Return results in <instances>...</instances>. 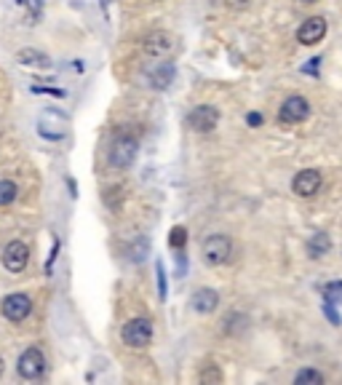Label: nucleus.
<instances>
[{"instance_id":"obj_1","label":"nucleus","mask_w":342,"mask_h":385,"mask_svg":"<svg viewBox=\"0 0 342 385\" xmlns=\"http://www.w3.org/2000/svg\"><path fill=\"white\" fill-rule=\"evenodd\" d=\"M201 254H203V263L211 265V268H217V265H225L230 260L233 254V241L225 236V233H214L209 236L203 246H201Z\"/></svg>"},{"instance_id":"obj_2","label":"nucleus","mask_w":342,"mask_h":385,"mask_svg":"<svg viewBox=\"0 0 342 385\" xmlns=\"http://www.w3.org/2000/svg\"><path fill=\"white\" fill-rule=\"evenodd\" d=\"M137 153H139V142L129 134H121L110 144V164L115 169H129L137 161Z\"/></svg>"},{"instance_id":"obj_3","label":"nucleus","mask_w":342,"mask_h":385,"mask_svg":"<svg viewBox=\"0 0 342 385\" xmlns=\"http://www.w3.org/2000/svg\"><path fill=\"white\" fill-rule=\"evenodd\" d=\"M121 337L126 345L132 348H147L153 342V321L150 319H132L129 324H123Z\"/></svg>"},{"instance_id":"obj_4","label":"nucleus","mask_w":342,"mask_h":385,"mask_svg":"<svg viewBox=\"0 0 342 385\" xmlns=\"http://www.w3.org/2000/svg\"><path fill=\"white\" fill-rule=\"evenodd\" d=\"M38 134L43 139H62L67 134V118L59 110H43L38 118Z\"/></svg>"},{"instance_id":"obj_5","label":"nucleus","mask_w":342,"mask_h":385,"mask_svg":"<svg viewBox=\"0 0 342 385\" xmlns=\"http://www.w3.org/2000/svg\"><path fill=\"white\" fill-rule=\"evenodd\" d=\"M188 123L193 132L209 134V132H214L217 123H220V110H217L214 105H198V107L188 115Z\"/></svg>"},{"instance_id":"obj_6","label":"nucleus","mask_w":342,"mask_h":385,"mask_svg":"<svg viewBox=\"0 0 342 385\" xmlns=\"http://www.w3.org/2000/svg\"><path fill=\"white\" fill-rule=\"evenodd\" d=\"M0 313L9 321H14V324H19V321H24L33 313V300L27 297V295H22V292L9 295V297L3 300V305H0Z\"/></svg>"},{"instance_id":"obj_7","label":"nucleus","mask_w":342,"mask_h":385,"mask_svg":"<svg viewBox=\"0 0 342 385\" xmlns=\"http://www.w3.org/2000/svg\"><path fill=\"white\" fill-rule=\"evenodd\" d=\"M321 185H324V176H321L319 169H302V172H297L294 179H292V190L297 193L299 199L316 196L321 190Z\"/></svg>"},{"instance_id":"obj_8","label":"nucleus","mask_w":342,"mask_h":385,"mask_svg":"<svg viewBox=\"0 0 342 385\" xmlns=\"http://www.w3.org/2000/svg\"><path fill=\"white\" fill-rule=\"evenodd\" d=\"M310 118V102L305 97H289L284 105H281V110H278V121L281 123H302Z\"/></svg>"},{"instance_id":"obj_9","label":"nucleus","mask_w":342,"mask_h":385,"mask_svg":"<svg viewBox=\"0 0 342 385\" xmlns=\"http://www.w3.org/2000/svg\"><path fill=\"white\" fill-rule=\"evenodd\" d=\"M16 372L22 374L24 380H38V377L46 372V356L38 351V348H27V351L19 356Z\"/></svg>"},{"instance_id":"obj_10","label":"nucleus","mask_w":342,"mask_h":385,"mask_svg":"<svg viewBox=\"0 0 342 385\" xmlns=\"http://www.w3.org/2000/svg\"><path fill=\"white\" fill-rule=\"evenodd\" d=\"M27 263H30V246L24 241H11L3 249V265H6V270L22 273L24 268H27Z\"/></svg>"},{"instance_id":"obj_11","label":"nucleus","mask_w":342,"mask_h":385,"mask_svg":"<svg viewBox=\"0 0 342 385\" xmlns=\"http://www.w3.org/2000/svg\"><path fill=\"white\" fill-rule=\"evenodd\" d=\"M324 35H326V19L324 16H310V19L299 24L297 41L302 46H316L324 41Z\"/></svg>"},{"instance_id":"obj_12","label":"nucleus","mask_w":342,"mask_h":385,"mask_svg":"<svg viewBox=\"0 0 342 385\" xmlns=\"http://www.w3.org/2000/svg\"><path fill=\"white\" fill-rule=\"evenodd\" d=\"M142 48H144V54H150V56H166L174 48V38L169 33H164V30H155V33H150L144 38Z\"/></svg>"},{"instance_id":"obj_13","label":"nucleus","mask_w":342,"mask_h":385,"mask_svg":"<svg viewBox=\"0 0 342 385\" xmlns=\"http://www.w3.org/2000/svg\"><path fill=\"white\" fill-rule=\"evenodd\" d=\"M193 310H198V313H214L217 305H220V295L209 289V286H203V289H196L193 292Z\"/></svg>"},{"instance_id":"obj_14","label":"nucleus","mask_w":342,"mask_h":385,"mask_svg":"<svg viewBox=\"0 0 342 385\" xmlns=\"http://www.w3.org/2000/svg\"><path fill=\"white\" fill-rule=\"evenodd\" d=\"M171 80H174V65L153 67V70L147 73V83H150V88H155V91H164V88H169V86H171Z\"/></svg>"},{"instance_id":"obj_15","label":"nucleus","mask_w":342,"mask_h":385,"mask_svg":"<svg viewBox=\"0 0 342 385\" xmlns=\"http://www.w3.org/2000/svg\"><path fill=\"white\" fill-rule=\"evenodd\" d=\"M16 62L24 67H33V70H48L51 67V59L43 51H35V48H22L16 54Z\"/></svg>"},{"instance_id":"obj_16","label":"nucleus","mask_w":342,"mask_h":385,"mask_svg":"<svg viewBox=\"0 0 342 385\" xmlns=\"http://www.w3.org/2000/svg\"><path fill=\"white\" fill-rule=\"evenodd\" d=\"M331 252V238L326 233H316V236H310L308 241V254L310 260H321V257H326Z\"/></svg>"},{"instance_id":"obj_17","label":"nucleus","mask_w":342,"mask_h":385,"mask_svg":"<svg viewBox=\"0 0 342 385\" xmlns=\"http://www.w3.org/2000/svg\"><path fill=\"white\" fill-rule=\"evenodd\" d=\"M19 196V187L11 179H0V206H9Z\"/></svg>"},{"instance_id":"obj_18","label":"nucleus","mask_w":342,"mask_h":385,"mask_svg":"<svg viewBox=\"0 0 342 385\" xmlns=\"http://www.w3.org/2000/svg\"><path fill=\"white\" fill-rule=\"evenodd\" d=\"M305 383H313V385H324V374L319 369H299L294 374V385H305Z\"/></svg>"},{"instance_id":"obj_19","label":"nucleus","mask_w":342,"mask_h":385,"mask_svg":"<svg viewBox=\"0 0 342 385\" xmlns=\"http://www.w3.org/2000/svg\"><path fill=\"white\" fill-rule=\"evenodd\" d=\"M185 243H188V231H185L182 225L171 228V233H169V246H171V249H182Z\"/></svg>"},{"instance_id":"obj_20","label":"nucleus","mask_w":342,"mask_h":385,"mask_svg":"<svg viewBox=\"0 0 342 385\" xmlns=\"http://www.w3.org/2000/svg\"><path fill=\"white\" fill-rule=\"evenodd\" d=\"M324 295H326V300H331V302H342V281L326 284L324 286Z\"/></svg>"},{"instance_id":"obj_21","label":"nucleus","mask_w":342,"mask_h":385,"mask_svg":"<svg viewBox=\"0 0 342 385\" xmlns=\"http://www.w3.org/2000/svg\"><path fill=\"white\" fill-rule=\"evenodd\" d=\"M155 275H158V297L166 300V268L161 260L155 263Z\"/></svg>"},{"instance_id":"obj_22","label":"nucleus","mask_w":342,"mask_h":385,"mask_svg":"<svg viewBox=\"0 0 342 385\" xmlns=\"http://www.w3.org/2000/svg\"><path fill=\"white\" fill-rule=\"evenodd\" d=\"M220 380H222V372L214 364H209V366L201 372V383H220Z\"/></svg>"},{"instance_id":"obj_23","label":"nucleus","mask_w":342,"mask_h":385,"mask_svg":"<svg viewBox=\"0 0 342 385\" xmlns=\"http://www.w3.org/2000/svg\"><path fill=\"white\" fill-rule=\"evenodd\" d=\"M225 6H228V9H238V11H241V9H246V6H249V0H225Z\"/></svg>"},{"instance_id":"obj_24","label":"nucleus","mask_w":342,"mask_h":385,"mask_svg":"<svg viewBox=\"0 0 342 385\" xmlns=\"http://www.w3.org/2000/svg\"><path fill=\"white\" fill-rule=\"evenodd\" d=\"M246 123H249V126H262V115H260V112H249V115H246Z\"/></svg>"},{"instance_id":"obj_25","label":"nucleus","mask_w":342,"mask_h":385,"mask_svg":"<svg viewBox=\"0 0 342 385\" xmlns=\"http://www.w3.org/2000/svg\"><path fill=\"white\" fill-rule=\"evenodd\" d=\"M3 372H6V364H3V359H0V377H3Z\"/></svg>"},{"instance_id":"obj_26","label":"nucleus","mask_w":342,"mask_h":385,"mask_svg":"<svg viewBox=\"0 0 342 385\" xmlns=\"http://www.w3.org/2000/svg\"><path fill=\"white\" fill-rule=\"evenodd\" d=\"M297 3H319V0H297Z\"/></svg>"}]
</instances>
